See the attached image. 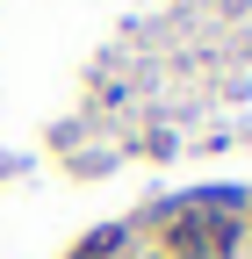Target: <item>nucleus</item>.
Segmentation results:
<instances>
[{
  "mask_svg": "<svg viewBox=\"0 0 252 259\" xmlns=\"http://www.w3.org/2000/svg\"><path fill=\"white\" fill-rule=\"evenodd\" d=\"M238 245H245L238 194H187V202H173L166 259H238Z\"/></svg>",
  "mask_w": 252,
  "mask_h": 259,
  "instance_id": "nucleus-1",
  "label": "nucleus"
},
{
  "mask_svg": "<svg viewBox=\"0 0 252 259\" xmlns=\"http://www.w3.org/2000/svg\"><path fill=\"white\" fill-rule=\"evenodd\" d=\"M115 245H122V231H94V238H87V245H79V252H72V259H108V252H115Z\"/></svg>",
  "mask_w": 252,
  "mask_h": 259,
  "instance_id": "nucleus-2",
  "label": "nucleus"
}]
</instances>
